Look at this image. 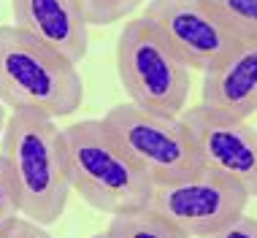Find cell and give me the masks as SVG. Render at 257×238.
I'll list each match as a JSON object with an SVG mask.
<instances>
[{
    "label": "cell",
    "instance_id": "9a60e30c",
    "mask_svg": "<svg viewBox=\"0 0 257 238\" xmlns=\"http://www.w3.org/2000/svg\"><path fill=\"white\" fill-rule=\"evenodd\" d=\"M203 238H257V219H254V216L241 214L238 219L230 222V225L219 227L217 233L203 235Z\"/></svg>",
    "mask_w": 257,
    "mask_h": 238
},
{
    "label": "cell",
    "instance_id": "8fae6325",
    "mask_svg": "<svg viewBox=\"0 0 257 238\" xmlns=\"http://www.w3.org/2000/svg\"><path fill=\"white\" fill-rule=\"evenodd\" d=\"M106 235L108 238H192V235L182 233L179 227L168 225L165 219H160L149 208L111 216V225L106 227Z\"/></svg>",
    "mask_w": 257,
    "mask_h": 238
},
{
    "label": "cell",
    "instance_id": "8992f818",
    "mask_svg": "<svg viewBox=\"0 0 257 238\" xmlns=\"http://www.w3.org/2000/svg\"><path fill=\"white\" fill-rule=\"evenodd\" d=\"M249 200L252 195L238 181L203 168L190 179L157 184L147 208L182 233L203 238L238 219Z\"/></svg>",
    "mask_w": 257,
    "mask_h": 238
},
{
    "label": "cell",
    "instance_id": "3957f363",
    "mask_svg": "<svg viewBox=\"0 0 257 238\" xmlns=\"http://www.w3.org/2000/svg\"><path fill=\"white\" fill-rule=\"evenodd\" d=\"M71 184L79 198L103 214H130L149 206L155 184L138 171L103 119L62 128Z\"/></svg>",
    "mask_w": 257,
    "mask_h": 238
},
{
    "label": "cell",
    "instance_id": "2e32d148",
    "mask_svg": "<svg viewBox=\"0 0 257 238\" xmlns=\"http://www.w3.org/2000/svg\"><path fill=\"white\" fill-rule=\"evenodd\" d=\"M9 238H52L49 230H46L44 225H38V222L33 219H19L17 227L11 230Z\"/></svg>",
    "mask_w": 257,
    "mask_h": 238
},
{
    "label": "cell",
    "instance_id": "7a4b0ae2",
    "mask_svg": "<svg viewBox=\"0 0 257 238\" xmlns=\"http://www.w3.org/2000/svg\"><path fill=\"white\" fill-rule=\"evenodd\" d=\"M0 100L11 111L71 116L84 103V79L71 60L17 25H0Z\"/></svg>",
    "mask_w": 257,
    "mask_h": 238
},
{
    "label": "cell",
    "instance_id": "5bb4252c",
    "mask_svg": "<svg viewBox=\"0 0 257 238\" xmlns=\"http://www.w3.org/2000/svg\"><path fill=\"white\" fill-rule=\"evenodd\" d=\"M19 203H17V192H14L9 168H6V160L0 157V238H9L11 230L17 227L19 222Z\"/></svg>",
    "mask_w": 257,
    "mask_h": 238
},
{
    "label": "cell",
    "instance_id": "30bf717a",
    "mask_svg": "<svg viewBox=\"0 0 257 238\" xmlns=\"http://www.w3.org/2000/svg\"><path fill=\"white\" fill-rule=\"evenodd\" d=\"M200 106L238 119L257 114V41H241L203 73Z\"/></svg>",
    "mask_w": 257,
    "mask_h": 238
},
{
    "label": "cell",
    "instance_id": "5b68a950",
    "mask_svg": "<svg viewBox=\"0 0 257 238\" xmlns=\"http://www.w3.org/2000/svg\"><path fill=\"white\" fill-rule=\"evenodd\" d=\"M116 71L130 103L176 116L187 111L190 68L144 17L124 22L116 38Z\"/></svg>",
    "mask_w": 257,
    "mask_h": 238
},
{
    "label": "cell",
    "instance_id": "6da1fadb",
    "mask_svg": "<svg viewBox=\"0 0 257 238\" xmlns=\"http://www.w3.org/2000/svg\"><path fill=\"white\" fill-rule=\"evenodd\" d=\"M0 157L9 168L19 211L44 227L54 225L73 190L60 125L38 111H11Z\"/></svg>",
    "mask_w": 257,
    "mask_h": 238
},
{
    "label": "cell",
    "instance_id": "52a82bcc",
    "mask_svg": "<svg viewBox=\"0 0 257 238\" xmlns=\"http://www.w3.org/2000/svg\"><path fill=\"white\" fill-rule=\"evenodd\" d=\"M141 17L165 38L190 71L206 73L241 44V38L206 0H149Z\"/></svg>",
    "mask_w": 257,
    "mask_h": 238
},
{
    "label": "cell",
    "instance_id": "e0dca14e",
    "mask_svg": "<svg viewBox=\"0 0 257 238\" xmlns=\"http://www.w3.org/2000/svg\"><path fill=\"white\" fill-rule=\"evenodd\" d=\"M6 122H9V114H6V103L0 100V133L6 130Z\"/></svg>",
    "mask_w": 257,
    "mask_h": 238
},
{
    "label": "cell",
    "instance_id": "9c48e42d",
    "mask_svg": "<svg viewBox=\"0 0 257 238\" xmlns=\"http://www.w3.org/2000/svg\"><path fill=\"white\" fill-rule=\"evenodd\" d=\"M14 25L73 65L87 57L89 25L79 0H11Z\"/></svg>",
    "mask_w": 257,
    "mask_h": 238
},
{
    "label": "cell",
    "instance_id": "ac0fdd59",
    "mask_svg": "<svg viewBox=\"0 0 257 238\" xmlns=\"http://www.w3.org/2000/svg\"><path fill=\"white\" fill-rule=\"evenodd\" d=\"M89 238H108V235H106V230H103V233H98V235H89Z\"/></svg>",
    "mask_w": 257,
    "mask_h": 238
},
{
    "label": "cell",
    "instance_id": "7c38bea8",
    "mask_svg": "<svg viewBox=\"0 0 257 238\" xmlns=\"http://www.w3.org/2000/svg\"><path fill=\"white\" fill-rule=\"evenodd\" d=\"M241 41H257V0H206Z\"/></svg>",
    "mask_w": 257,
    "mask_h": 238
},
{
    "label": "cell",
    "instance_id": "4fadbf2b",
    "mask_svg": "<svg viewBox=\"0 0 257 238\" xmlns=\"http://www.w3.org/2000/svg\"><path fill=\"white\" fill-rule=\"evenodd\" d=\"M144 3L147 0H79L81 14H84L89 27H108L114 22H122Z\"/></svg>",
    "mask_w": 257,
    "mask_h": 238
},
{
    "label": "cell",
    "instance_id": "ba28073f",
    "mask_svg": "<svg viewBox=\"0 0 257 238\" xmlns=\"http://www.w3.org/2000/svg\"><path fill=\"white\" fill-rule=\"evenodd\" d=\"M182 116L206 171L238 181L252 198H257V130L252 125L200 103L187 108Z\"/></svg>",
    "mask_w": 257,
    "mask_h": 238
},
{
    "label": "cell",
    "instance_id": "277c9868",
    "mask_svg": "<svg viewBox=\"0 0 257 238\" xmlns=\"http://www.w3.org/2000/svg\"><path fill=\"white\" fill-rule=\"evenodd\" d=\"M103 122L155 187L190 179L203 171L184 116L141 108L127 100L111 106Z\"/></svg>",
    "mask_w": 257,
    "mask_h": 238
}]
</instances>
